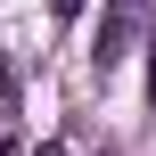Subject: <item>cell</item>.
Wrapping results in <instances>:
<instances>
[{"instance_id": "obj_1", "label": "cell", "mask_w": 156, "mask_h": 156, "mask_svg": "<svg viewBox=\"0 0 156 156\" xmlns=\"http://www.w3.org/2000/svg\"><path fill=\"white\" fill-rule=\"evenodd\" d=\"M132 25H140V8H132V0H115V8H107V25H99V66H115V58H123Z\"/></svg>"}, {"instance_id": "obj_2", "label": "cell", "mask_w": 156, "mask_h": 156, "mask_svg": "<svg viewBox=\"0 0 156 156\" xmlns=\"http://www.w3.org/2000/svg\"><path fill=\"white\" fill-rule=\"evenodd\" d=\"M16 107V74H8V58H0V115Z\"/></svg>"}, {"instance_id": "obj_3", "label": "cell", "mask_w": 156, "mask_h": 156, "mask_svg": "<svg viewBox=\"0 0 156 156\" xmlns=\"http://www.w3.org/2000/svg\"><path fill=\"white\" fill-rule=\"evenodd\" d=\"M148 107H156V41H148Z\"/></svg>"}, {"instance_id": "obj_4", "label": "cell", "mask_w": 156, "mask_h": 156, "mask_svg": "<svg viewBox=\"0 0 156 156\" xmlns=\"http://www.w3.org/2000/svg\"><path fill=\"white\" fill-rule=\"evenodd\" d=\"M49 8H58V16H74V8H82V0H49Z\"/></svg>"}, {"instance_id": "obj_5", "label": "cell", "mask_w": 156, "mask_h": 156, "mask_svg": "<svg viewBox=\"0 0 156 156\" xmlns=\"http://www.w3.org/2000/svg\"><path fill=\"white\" fill-rule=\"evenodd\" d=\"M33 156H66V148H58V140H49V148H33Z\"/></svg>"}]
</instances>
